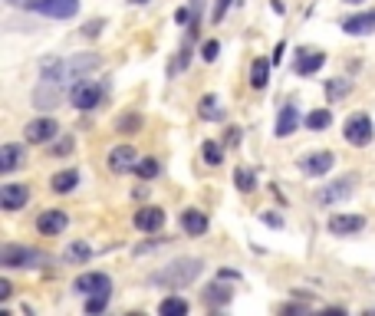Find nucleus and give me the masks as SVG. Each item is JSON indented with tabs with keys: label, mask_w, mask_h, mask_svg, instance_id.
<instances>
[{
	"label": "nucleus",
	"mask_w": 375,
	"mask_h": 316,
	"mask_svg": "<svg viewBox=\"0 0 375 316\" xmlns=\"http://www.w3.org/2000/svg\"><path fill=\"white\" fill-rule=\"evenodd\" d=\"M201 260L197 257H181V260H171L168 267H162V270H155L152 277H148V283L152 287H185V283H195L197 277H201Z\"/></svg>",
	"instance_id": "nucleus-1"
},
{
	"label": "nucleus",
	"mask_w": 375,
	"mask_h": 316,
	"mask_svg": "<svg viewBox=\"0 0 375 316\" xmlns=\"http://www.w3.org/2000/svg\"><path fill=\"white\" fill-rule=\"evenodd\" d=\"M0 264L4 267H46L50 254H43L36 248H24V244H4L0 248Z\"/></svg>",
	"instance_id": "nucleus-2"
},
{
	"label": "nucleus",
	"mask_w": 375,
	"mask_h": 316,
	"mask_svg": "<svg viewBox=\"0 0 375 316\" xmlns=\"http://www.w3.org/2000/svg\"><path fill=\"white\" fill-rule=\"evenodd\" d=\"M342 136H346L349 146L366 148L375 138V126H372V119H369V112H356V116H349L346 126H342Z\"/></svg>",
	"instance_id": "nucleus-3"
},
{
	"label": "nucleus",
	"mask_w": 375,
	"mask_h": 316,
	"mask_svg": "<svg viewBox=\"0 0 375 316\" xmlns=\"http://www.w3.org/2000/svg\"><path fill=\"white\" fill-rule=\"evenodd\" d=\"M103 96H106V86L103 83H89V79H76L73 83V89H69V99H73V106L83 112L96 109V106L103 103Z\"/></svg>",
	"instance_id": "nucleus-4"
},
{
	"label": "nucleus",
	"mask_w": 375,
	"mask_h": 316,
	"mask_svg": "<svg viewBox=\"0 0 375 316\" xmlns=\"http://www.w3.org/2000/svg\"><path fill=\"white\" fill-rule=\"evenodd\" d=\"M24 7L50 20H73L79 14V0H26Z\"/></svg>",
	"instance_id": "nucleus-5"
},
{
	"label": "nucleus",
	"mask_w": 375,
	"mask_h": 316,
	"mask_svg": "<svg viewBox=\"0 0 375 316\" xmlns=\"http://www.w3.org/2000/svg\"><path fill=\"white\" fill-rule=\"evenodd\" d=\"M323 63H326V53L323 50L299 46L297 56H293V73H297V76H313L316 69H323Z\"/></svg>",
	"instance_id": "nucleus-6"
},
{
	"label": "nucleus",
	"mask_w": 375,
	"mask_h": 316,
	"mask_svg": "<svg viewBox=\"0 0 375 316\" xmlns=\"http://www.w3.org/2000/svg\"><path fill=\"white\" fill-rule=\"evenodd\" d=\"M66 211H60V208H46V211H40V218H36V231L43 234V238H60L63 231H66Z\"/></svg>",
	"instance_id": "nucleus-7"
},
{
	"label": "nucleus",
	"mask_w": 375,
	"mask_h": 316,
	"mask_svg": "<svg viewBox=\"0 0 375 316\" xmlns=\"http://www.w3.org/2000/svg\"><path fill=\"white\" fill-rule=\"evenodd\" d=\"M24 132H26V142H34V146H46V142H53V138L60 136V126H56V119L43 116V119L26 122Z\"/></svg>",
	"instance_id": "nucleus-8"
},
{
	"label": "nucleus",
	"mask_w": 375,
	"mask_h": 316,
	"mask_svg": "<svg viewBox=\"0 0 375 316\" xmlns=\"http://www.w3.org/2000/svg\"><path fill=\"white\" fill-rule=\"evenodd\" d=\"M26 201H30V188L20 185V181H7V185L0 188V208H4V211H20Z\"/></svg>",
	"instance_id": "nucleus-9"
},
{
	"label": "nucleus",
	"mask_w": 375,
	"mask_h": 316,
	"mask_svg": "<svg viewBox=\"0 0 375 316\" xmlns=\"http://www.w3.org/2000/svg\"><path fill=\"white\" fill-rule=\"evenodd\" d=\"M366 231V218L362 214H333L329 218V234L336 238H349V234Z\"/></svg>",
	"instance_id": "nucleus-10"
},
{
	"label": "nucleus",
	"mask_w": 375,
	"mask_h": 316,
	"mask_svg": "<svg viewBox=\"0 0 375 316\" xmlns=\"http://www.w3.org/2000/svg\"><path fill=\"white\" fill-rule=\"evenodd\" d=\"M73 290L83 293V297H93V293L112 290V280H109V274H99V270H93V274H79L76 280H73Z\"/></svg>",
	"instance_id": "nucleus-11"
},
{
	"label": "nucleus",
	"mask_w": 375,
	"mask_h": 316,
	"mask_svg": "<svg viewBox=\"0 0 375 316\" xmlns=\"http://www.w3.org/2000/svg\"><path fill=\"white\" fill-rule=\"evenodd\" d=\"M352 195V178H339V181H329V185H323V188L316 191V205H336V201H342V198Z\"/></svg>",
	"instance_id": "nucleus-12"
},
{
	"label": "nucleus",
	"mask_w": 375,
	"mask_h": 316,
	"mask_svg": "<svg viewBox=\"0 0 375 316\" xmlns=\"http://www.w3.org/2000/svg\"><path fill=\"white\" fill-rule=\"evenodd\" d=\"M135 165H138V155L132 146H115L109 152V168L115 175H128V171H135Z\"/></svg>",
	"instance_id": "nucleus-13"
},
{
	"label": "nucleus",
	"mask_w": 375,
	"mask_h": 316,
	"mask_svg": "<svg viewBox=\"0 0 375 316\" xmlns=\"http://www.w3.org/2000/svg\"><path fill=\"white\" fill-rule=\"evenodd\" d=\"M336 165V155L333 152H309L299 158V168L307 171V175H313V178H319V175H326V171Z\"/></svg>",
	"instance_id": "nucleus-14"
},
{
	"label": "nucleus",
	"mask_w": 375,
	"mask_h": 316,
	"mask_svg": "<svg viewBox=\"0 0 375 316\" xmlns=\"http://www.w3.org/2000/svg\"><path fill=\"white\" fill-rule=\"evenodd\" d=\"M60 99H63V83H43L40 79V86H36V93H34V106L36 109H56L60 106Z\"/></svg>",
	"instance_id": "nucleus-15"
},
{
	"label": "nucleus",
	"mask_w": 375,
	"mask_h": 316,
	"mask_svg": "<svg viewBox=\"0 0 375 316\" xmlns=\"http://www.w3.org/2000/svg\"><path fill=\"white\" fill-rule=\"evenodd\" d=\"M135 228L138 231H145V234H158L165 228V211L162 208H155V205L142 208V211L135 214Z\"/></svg>",
	"instance_id": "nucleus-16"
},
{
	"label": "nucleus",
	"mask_w": 375,
	"mask_h": 316,
	"mask_svg": "<svg viewBox=\"0 0 375 316\" xmlns=\"http://www.w3.org/2000/svg\"><path fill=\"white\" fill-rule=\"evenodd\" d=\"M342 34H349V36H366V34H375V10H366V14H356V17H346V20H342Z\"/></svg>",
	"instance_id": "nucleus-17"
},
{
	"label": "nucleus",
	"mask_w": 375,
	"mask_h": 316,
	"mask_svg": "<svg viewBox=\"0 0 375 316\" xmlns=\"http://www.w3.org/2000/svg\"><path fill=\"white\" fill-rule=\"evenodd\" d=\"M26 158V148L20 142H7V146H0V171L10 175V171H17Z\"/></svg>",
	"instance_id": "nucleus-18"
},
{
	"label": "nucleus",
	"mask_w": 375,
	"mask_h": 316,
	"mask_svg": "<svg viewBox=\"0 0 375 316\" xmlns=\"http://www.w3.org/2000/svg\"><path fill=\"white\" fill-rule=\"evenodd\" d=\"M181 228H185V234H191V238H201V234L207 231V214L197 211V208H185V211H181Z\"/></svg>",
	"instance_id": "nucleus-19"
},
{
	"label": "nucleus",
	"mask_w": 375,
	"mask_h": 316,
	"mask_svg": "<svg viewBox=\"0 0 375 316\" xmlns=\"http://www.w3.org/2000/svg\"><path fill=\"white\" fill-rule=\"evenodd\" d=\"M297 126H299V109H297V106H283L280 116H277V128H273V136L287 138V136L297 132Z\"/></svg>",
	"instance_id": "nucleus-20"
},
{
	"label": "nucleus",
	"mask_w": 375,
	"mask_h": 316,
	"mask_svg": "<svg viewBox=\"0 0 375 316\" xmlns=\"http://www.w3.org/2000/svg\"><path fill=\"white\" fill-rule=\"evenodd\" d=\"M76 185H79V171L76 168H63L50 178V191H56V195H69Z\"/></svg>",
	"instance_id": "nucleus-21"
},
{
	"label": "nucleus",
	"mask_w": 375,
	"mask_h": 316,
	"mask_svg": "<svg viewBox=\"0 0 375 316\" xmlns=\"http://www.w3.org/2000/svg\"><path fill=\"white\" fill-rule=\"evenodd\" d=\"M270 63L273 60H264V56H257L254 63H250V89H267V83H270Z\"/></svg>",
	"instance_id": "nucleus-22"
},
{
	"label": "nucleus",
	"mask_w": 375,
	"mask_h": 316,
	"mask_svg": "<svg viewBox=\"0 0 375 316\" xmlns=\"http://www.w3.org/2000/svg\"><path fill=\"white\" fill-rule=\"evenodd\" d=\"M197 116L207 122H224V109L217 103V96H201V103H197Z\"/></svg>",
	"instance_id": "nucleus-23"
},
{
	"label": "nucleus",
	"mask_w": 375,
	"mask_h": 316,
	"mask_svg": "<svg viewBox=\"0 0 375 316\" xmlns=\"http://www.w3.org/2000/svg\"><path fill=\"white\" fill-rule=\"evenodd\" d=\"M89 257H93V248H89L86 240H73V244L63 250V260H66V264H86Z\"/></svg>",
	"instance_id": "nucleus-24"
},
{
	"label": "nucleus",
	"mask_w": 375,
	"mask_h": 316,
	"mask_svg": "<svg viewBox=\"0 0 375 316\" xmlns=\"http://www.w3.org/2000/svg\"><path fill=\"white\" fill-rule=\"evenodd\" d=\"M349 93H352V83H349V79H342V76L326 79V99H329V103H339V99H346Z\"/></svg>",
	"instance_id": "nucleus-25"
},
{
	"label": "nucleus",
	"mask_w": 375,
	"mask_h": 316,
	"mask_svg": "<svg viewBox=\"0 0 375 316\" xmlns=\"http://www.w3.org/2000/svg\"><path fill=\"white\" fill-rule=\"evenodd\" d=\"M188 300L185 297H165L162 303H158V313L162 316H188Z\"/></svg>",
	"instance_id": "nucleus-26"
},
{
	"label": "nucleus",
	"mask_w": 375,
	"mask_h": 316,
	"mask_svg": "<svg viewBox=\"0 0 375 316\" xmlns=\"http://www.w3.org/2000/svg\"><path fill=\"white\" fill-rule=\"evenodd\" d=\"M329 126H333V112H329V109H313L307 116V128H309V132H326Z\"/></svg>",
	"instance_id": "nucleus-27"
},
{
	"label": "nucleus",
	"mask_w": 375,
	"mask_h": 316,
	"mask_svg": "<svg viewBox=\"0 0 375 316\" xmlns=\"http://www.w3.org/2000/svg\"><path fill=\"white\" fill-rule=\"evenodd\" d=\"M234 185H237V191H244V195H250V191L257 188V175H254V168H234Z\"/></svg>",
	"instance_id": "nucleus-28"
},
{
	"label": "nucleus",
	"mask_w": 375,
	"mask_h": 316,
	"mask_svg": "<svg viewBox=\"0 0 375 316\" xmlns=\"http://www.w3.org/2000/svg\"><path fill=\"white\" fill-rule=\"evenodd\" d=\"M158 171H162V165H158V158H155V155H142V158H138V165H135V175H138V178L152 181Z\"/></svg>",
	"instance_id": "nucleus-29"
},
{
	"label": "nucleus",
	"mask_w": 375,
	"mask_h": 316,
	"mask_svg": "<svg viewBox=\"0 0 375 316\" xmlns=\"http://www.w3.org/2000/svg\"><path fill=\"white\" fill-rule=\"evenodd\" d=\"M201 297H205L207 307H227V303H230V290H227V287H217V283H214V287H207Z\"/></svg>",
	"instance_id": "nucleus-30"
},
{
	"label": "nucleus",
	"mask_w": 375,
	"mask_h": 316,
	"mask_svg": "<svg viewBox=\"0 0 375 316\" xmlns=\"http://www.w3.org/2000/svg\"><path fill=\"white\" fill-rule=\"evenodd\" d=\"M138 128H142V116H138V112H125V116H119V122H115V132H119V136H132Z\"/></svg>",
	"instance_id": "nucleus-31"
},
{
	"label": "nucleus",
	"mask_w": 375,
	"mask_h": 316,
	"mask_svg": "<svg viewBox=\"0 0 375 316\" xmlns=\"http://www.w3.org/2000/svg\"><path fill=\"white\" fill-rule=\"evenodd\" d=\"M201 158H205V165L217 168V165L224 162V148L217 146V142H205V146H201Z\"/></svg>",
	"instance_id": "nucleus-32"
},
{
	"label": "nucleus",
	"mask_w": 375,
	"mask_h": 316,
	"mask_svg": "<svg viewBox=\"0 0 375 316\" xmlns=\"http://www.w3.org/2000/svg\"><path fill=\"white\" fill-rule=\"evenodd\" d=\"M109 297L112 290H103V293H93V297L86 300V313H103L106 307H109Z\"/></svg>",
	"instance_id": "nucleus-33"
},
{
	"label": "nucleus",
	"mask_w": 375,
	"mask_h": 316,
	"mask_svg": "<svg viewBox=\"0 0 375 316\" xmlns=\"http://www.w3.org/2000/svg\"><path fill=\"white\" fill-rule=\"evenodd\" d=\"M217 56H221V43H217V40H205V43H201V60L214 63Z\"/></svg>",
	"instance_id": "nucleus-34"
},
{
	"label": "nucleus",
	"mask_w": 375,
	"mask_h": 316,
	"mask_svg": "<svg viewBox=\"0 0 375 316\" xmlns=\"http://www.w3.org/2000/svg\"><path fill=\"white\" fill-rule=\"evenodd\" d=\"M103 26H106V20H89L83 34H86V36H99V34H103Z\"/></svg>",
	"instance_id": "nucleus-35"
},
{
	"label": "nucleus",
	"mask_w": 375,
	"mask_h": 316,
	"mask_svg": "<svg viewBox=\"0 0 375 316\" xmlns=\"http://www.w3.org/2000/svg\"><path fill=\"white\" fill-rule=\"evenodd\" d=\"M230 4H234V0H217V7H214V20H221L224 14H227Z\"/></svg>",
	"instance_id": "nucleus-36"
},
{
	"label": "nucleus",
	"mask_w": 375,
	"mask_h": 316,
	"mask_svg": "<svg viewBox=\"0 0 375 316\" xmlns=\"http://www.w3.org/2000/svg\"><path fill=\"white\" fill-rule=\"evenodd\" d=\"M260 218H264L270 228H283V218H280V214H260Z\"/></svg>",
	"instance_id": "nucleus-37"
},
{
	"label": "nucleus",
	"mask_w": 375,
	"mask_h": 316,
	"mask_svg": "<svg viewBox=\"0 0 375 316\" xmlns=\"http://www.w3.org/2000/svg\"><path fill=\"white\" fill-rule=\"evenodd\" d=\"M69 148H73V138H63L60 146L53 148V155H66V152H69Z\"/></svg>",
	"instance_id": "nucleus-38"
},
{
	"label": "nucleus",
	"mask_w": 375,
	"mask_h": 316,
	"mask_svg": "<svg viewBox=\"0 0 375 316\" xmlns=\"http://www.w3.org/2000/svg\"><path fill=\"white\" fill-rule=\"evenodd\" d=\"M227 146H240V128H227Z\"/></svg>",
	"instance_id": "nucleus-39"
},
{
	"label": "nucleus",
	"mask_w": 375,
	"mask_h": 316,
	"mask_svg": "<svg viewBox=\"0 0 375 316\" xmlns=\"http://www.w3.org/2000/svg\"><path fill=\"white\" fill-rule=\"evenodd\" d=\"M10 290H14V287H10V280H0V303H4V300H10Z\"/></svg>",
	"instance_id": "nucleus-40"
},
{
	"label": "nucleus",
	"mask_w": 375,
	"mask_h": 316,
	"mask_svg": "<svg viewBox=\"0 0 375 316\" xmlns=\"http://www.w3.org/2000/svg\"><path fill=\"white\" fill-rule=\"evenodd\" d=\"M224 280H240V274H234V270H221Z\"/></svg>",
	"instance_id": "nucleus-41"
},
{
	"label": "nucleus",
	"mask_w": 375,
	"mask_h": 316,
	"mask_svg": "<svg viewBox=\"0 0 375 316\" xmlns=\"http://www.w3.org/2000/svg\"><path fill=\"white\" fill-rule=\"evenodd\" d=\"M128 4H138V7H142V4H148V0H128Z\"/></svg>",
	"instance_id": "nucleus-42"
},
{
	"label": "nucleus",
	"mask_w": 375,
	"mask_h": 316,
	"mask_svg": "<svg viewBox=\"0 0 375 316\" xmlns=\"http://www.w3.org/2000/svg\"><path fill=\"white\" fill-rule=\"evenodd\" d=\"M342 4H366V0H342Z\"/></svg>",
	"instance_id": "nucleus-43"
},
{
	"label": "nucleus",
	"mask_w": 375,
	"mask_h": 316,
	"mask_svg": "<svg viewBox=\"0 0 375 316\" xmlns=\"http://www.w3.org/2000/svg\"><path fill=\"white\" fill-rule=\"evenodd\" d=\"M7 4H26V0H7Z\"/></svg>",
	"instance_id": "nucleus-44"
}]
</instances>
